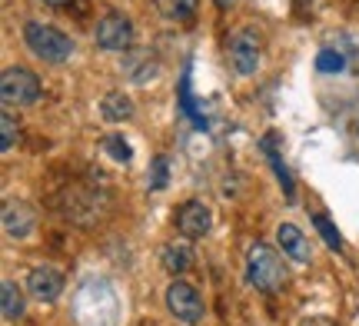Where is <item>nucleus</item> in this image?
<instances>
[{
    "mask_svg": "<svg viewBox=\"0 0 359 326\" xmlns=\"http://www.w3.org/2000/svg\"><path fill=\"white\" fill-rule=\"evenodd\" d=\"M20 34H24L27 50L34 53V57H40V60H47V64H67V60L74 57V40L50 24L27 20Z\"/></svg>",
    "mask_w": 359,
    "mask_h": 326,
    "instance_id": "obj_1",
    "label": "nucleus"
},
{
    "mask_svg": "<svg viewBox=\"0 0 359 326\" xmlns=\"http://www.w3.org/2000/svg\"><path fill=\"white\" fill-rule=\"evenodd\" d=\"M246 280L259 290V293H280L283 283H286V270H283V260L276 257V250L266 247V243H253L246 250Z\"/></svg>",
    "mask_w": 359,
    "mask_h": 326,
    "instance_id": "obj_2",
    "label": "nucleus"
},
{
    "mask_svg": "<svg viewBox=\"0 0 359 326\" xmlns=\"http://www.w3.org/2000/svg\"><path fill=\"white\" fill-rule=\"evenodd\" d=\"M226 53H230V64H233V70H236L240 77L257 74L259 57H263V34H259V27H253V24L236 27V30L230 34Z\"/></svg>",
    "mask_w": 359,
    "mask_h": 326,
    "instance_id": "obj_3",
    "label": "nucleus"
},
{
    "mask_svg": "<svg viewBox=\"0 0 359 326\" xmlns=\"http://www.w3.org/2000/svg\"><path fill=\"white\" fill-rule=\"evenodd\" d=\"M0 100L4 107H30L40 100V80L27 67H7L0 77Z\"/></svg>",
    "mask_w": 359,
    "mask_h": 326,
    "instance_id": "obj_4",
    "label": "nucleus"
},
{
    "mask_svg": "<svg viewBox=\"0 0 359 326\" xmlns=\"http://www.w3.org/2000/svg\"><path fill=\"white\" fill-rule=\"evenodd\" d=\"M133 37H137L133 34V20L120 11H107L97 20V27H93V40H97V47H103V50L123 53L133 47Z\"/></svg>",
    "mask_w": 359,
    "mask_h": 326,
    "instance_id": "obj_5",
    "label": "nucleus"
},
{
    "mask_svg": "<svg viewBox=\"0 0 359 326\" xmlns=\"http://www.w3.org/2000/svg\"><path fill=\"white\" fill-rule=\"evenodd\" d=\"M167 310L177 316L183 326H200L203 323V297L196 293V287H190L187 280H173L167 287Z\"/></svg>",
    "mask_w": 359,
    "mask_h": 326,
    "instance_id": "obj_6",
    "label": "nucleus"
},
{
    "mask_svg": "<svg viewBox=\"0 0 359 326\" xmlns=\"http://www.w3.org/2000/svg\"><path fill=\"white\" fill-rule=\"evenodd\" d=\"M177 230L183 240H203L213 226V210L206 207L203 200H187L177 207Z\"/></svg>",
    "mask_w": 359,
    "mask_h": 326,
    "instance_id": "obj_7",
    "label": "nucleus"
},
{
    "mask_svg": "<svg viewBox=\"0 0 359 326\" xmlns=\"http://www.w3.org/2000/svg\"><path fill=\"white\" fill-rule=\"evenodd\" d=\"M27 290H30L34 300L53 303L64 293V276H60V270H53V266H34L30 276H27Z\"/></svg>",
    "mask_w": 359,
    "mask_h": 326,
    "instance_id": "obj_8",
    "label": "nucleus"
},
{
    "mask_svg": "<svg viewBox=\"0 0 359 326\" xmlns=\"http://www.w3.org/2000/svg\"><path fill=\"white\" fill-rule=\"evenodd\" d=\"M34 226H37V217L24 200H7L4 203V233L11 240H27L34 233Z\"/></svg>",
    "mask_w": 359,
    "mask_h": 326,
    "instance_id": "obj_9",
    "label": "nucleus"
},
{
    "mask_svg": "<svg viewBox=\"0 0 359 326\" xmlns=\"http://www.w3.org/2000/svg\"><path fill=\"white\" fill-rule=\"evenodd\" d=\"M259 150L266 154L269 167H273V173H276V180H280V186H283V196L293 203V200H296V183H293V173H290V167L283 163V154H280V147H276V133H266V137L259 140Z\"/></svg>",
    "mask_w": 359,
    "mask_h": 326,
    "instance_id": "obj_10",
    "label": "nucleus"
},
{
    "mask_svg": "<svg viewBox=\"0 0 359 326\" xmlns=\"http://www.w3.org/2000/svg\"><path fill=\"white\" fill-rule=\"evenodd\" d=\"M276 243L283 247V253L296 263H309V240L296 223H280L276 226Z\"/></svg>",
    "mask_w": 359,
    "mask_h": 326,
    "instance_id": "obj_11",
    "label": "nucleus"
},
{
    "mask_svg": "<svg viewBox=\"0 0 359 326\" xmlns=\"http://www.w3.org/2000/svg\"><path fill=\"white\" fill-rule=\"evenodd\" d=\"M160 263H163V270H167L170 276L187 273V270L193 266V247H190V243H183V240H173V243H167V247H163Z\"/></svg>",
    "mask_w": 359,
    "mask_h": 326,
    "instance_id": "obj_12",
    "label": "nucleus"
},
{
    "mask_svg": "<svg viewBox=\"0 0 359 326\" xmlns=\"http://www.w3.org/2000/svg\"><path fill=\"white\" fill-rule=\"evenodd\" d=\"M100 117L107 120V123H123V120L133 117V100H130L123 90L103 93V100H100Z\"/></svg>",
    "mask_w": 359,
    "mask_h": 326,
    "instance_id": "obj_13",
    "label": "nucleus"
},
{
    "mask_svg": "<svg viewBox=\"0 0 359 326\" xmlns=\"http://www.w3.org/2000/svg\"><path fill=\"white\" fill-rule=\"evenodd\" d=\"M24 306H27L24 290L17 287L13 280H4V283H0V313H4V320H7V323H17V320L24 316Z\"/></svg>",
    "mask_w": 359,
    "mask_h": 326,
    "instance_id": "obj_14",
    "label": "nucleus"
},
{
    "mask_svg": "<svg viewBox=\"0 0 359 326\" xmlns=\"http://www.w3.org/2000/svg\"><path fill=\"white\" fill-rule=\"evenodd\" d=\"M160 17H167L173 24H183V20H190L193 13H196V4L200 0H154Z\"/></svg>",
    "mask_w": 359,
    "mask_h": 326,
    "instance_id": "obj_15",
    "label": "nucleus"
},
{
    "mask_svg": "<svg viewBox=\"0 0 359 326\" xmlns=\"http://www.w3.org/2000/svg\"><path fill=\"white\" fill-rule=\"evenodd\" d=\"M313 226L320 230V236H323V243H326V247L336 250V253H343V236H339V230L330 223V217L316 213V217H313Z\"/></svg>",
    "mask_w": 359,
    "mask_h": 326,
    "instance_id": "obj_16",
    "label": "nucleus"
},
{
    "mask_svg": "<svg viewBox=\"0 0 359 326\" xmlns=\"http://www.w3.org/2000/svg\"><path fill=\"white\" fill-rule=\"evenodd\" d=\"M103 150H107V154H110L116 163H130V160H133V150H130V144L123 140V137H120V133L103 137Z\"/></svg>",
    "mask_w": 359,
    "mask_h": 326,
    "instance_id": "obj_17",
    "label": "nucleus"
},
{
    "mask_svg": "<svg viewBox=\"0 0 359 326\" xmlns=\"http://www.w3.org/2000/svg\"><path fill=\"white\" fill-rule=\"evenodd\" d=\"M17 137H20V127H17V120H13L11 110H4V114H0V150L7 154V150L17 144Z\"/></svg>",
    "mask_w": 359,
    "mask_h": 326,
    "instance_id": "obj_18",
    "label": "nucleus"
},
{
    "mask_svg": "<svg viewBox=\"0 0 359 326\" xmlns=\"http://www.w3.org/2000/svg\"><path fill=\"white\" fill-rule=\"evenodd\" d=\"M316 70L320 74H339V70H346V57L339 50H320L316 53Z\"/></svg>",
    "mask_w": 359,
    "mask_h": 326,
    "instance_id": "obj_19",
    "label": "nucleus"
},
{
    "mask_svg": "<svg viewBox=\"0 0 359 326\" xmlns=\"http://www.w3.org/2000/svg\"><path fill=\"white\" fill-rule=\"evenodd\" d=\"M167 180H170V160L167 157H156L154 163H150V190L154 193H160V190H167Z\"/></svg>",
    "mask_w": 359,
    "mask_h": 326,
    "instance_id": "obj_20",
    "label": "nucleus"
},
{
    "mask_svg": "<svg viewBox=\"0 0 359 326\" xmlns=\"http://www.w3.org/2000/svg\"><path fill=\"white\" fill-rule=\"evenodd\" d=\"M213 4H217L219 11H226V7H233V4H236V0H213Z\"/></svg>",
    "mask_w": 359,
    "mask_h": 326,
    "instance_id": "obj_21",
    "label": "nucleus"
},
{
    "mask_svg": "<svg viewBox=\"0 0 359 326\" xmlns=\"http://www.w3.org/2000/svg\"><path fill=\"white\" fill-rule=\"evenodd\" d=\"M43 4H53V7H60V4H70V0H43Z\"/></svg>",
    "mask_w": 359,
    "mask_h": 326,
    "instance_id": "obj_22",
    "label": "nucleus"
}]
</instances>
